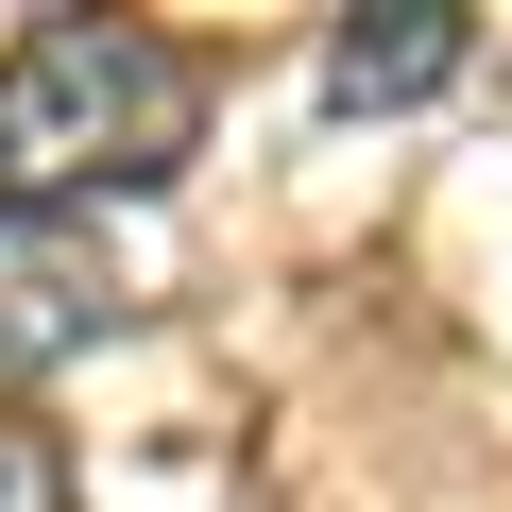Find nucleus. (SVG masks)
Instances as JSON below:
<instances>
[{"instance_id": "nucleus-1", "label": "nucleus", "mask_w": 512, "mask_h": 512, "mask_svg": "<svg viewBox=\"0 0 512 512\" xmlns=\"http://www.w3.org/2000/svg\"><path fill=\"white\" fill-rule=\"evenodd\" d=\"M205 86L137 18H35L0 52V222H103V188H171Z\"/></svg>"}, {"instance_id": "nucleus-2", "label": "nucleus", "mask_w": 512, "mask_h": 512, "mask_svg": "<svg viewBox=\"0 0 512 512\" xmlns=\"http://www.w3.org/2000/svg\"><path fill=\"white\" fill-rule=\"evenodd\" d=\"M103 325H120V256H103V222H0V393L52 376V359H86Z\"/></svg>"}, {"instance_id": "nucleus-3", "label": "nucleus", "mask_w": 512, "mask_h": 512, "mask_svg": "<svg viewBox=\"0 0 512 512\" xmlns=\"http://www.w3.org/2000/svg\"><path fill=\"white\" fill-rule=\"evenodd\" d=\"M461 52H478L461 0H359V18L325 35V103H342V120H393V103H427Z\"/></svg>"}, {"instance_id": "nucleus-4", "label": "nucleus", "mask_w": 512, "mask_h": 512, "mask_svg": "<svg viewBox=\"0 0 512 512\" xmlns=\"http://www.w3.org/2000/svg\"><path fill=\"white\" fill-rule=\"evenodd\" d=\"M0 512H69V461H52V427H0Z\"/></svg>"}]
</instances>
